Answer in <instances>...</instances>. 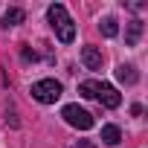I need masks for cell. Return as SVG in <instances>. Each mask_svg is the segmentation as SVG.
I'll return each mask as SVG.
<instances>
[{"label": "cell", "mask_w": 148, "mask_h": 148, "mask_svg": "<svg viewBox=\"0 0 148 148\" xmlns=\"http://www.w3.org/2000/svg\"><path fill=\"white\" fill-rule=\"evenodd\" d=\"M79 93L84 99H99L105 108H119L122 105V96L116 93V87H110L105 82H82L79 84Z\"/></svg>", "instance_id": "6da1fadb"}, {"label": "cell", "mask_w": 148, "mask_h": 148, "mask_svg": "<svg viewBox=\"0 0 148 148\" xmlns=\"http://www.w3.org/2000/svg\"><path fill=\"white\" fill-rule=\"evenodd\" d=\"M47 18H49V26L55 29L58 41L70 44L73 38H76V26H73V21H70V15H67V9H64L61 3H52V6L47 9Z\"/></svg>", "instance_id": "7a4b0ae2"}, {"label": "cell", "mask_w": 148, "mask_h": 148, "mask_svg": "<svg viewBox=\"0 0 148 148\" xmlns=\"http://www.w3.org/2000/svg\"><path fill=\"white\" fill-rule=\"evenodd\" d=\"M32 99L41 102V105H52V102L61 99V84L55 79H41V82L32 84Z\"/></svg>", "instance_id": "3957f363"}, {"label": "cell", "mask_w": 148, "mask_h": 148, "mask_svg": "<svg viewBox=\"0 0 148 148\" xmlns=\"http://www.w3.org/2000/svg\"><path fill=\"white\" fill-rule=\"evenodd\" d=\"M61 116H64L67 125L79 128V131H90V128H93V116H90L84 108H79V105H67V108L61 110Z\"/></svg>", "instance_id": "277c9868"}, {"label": "cell", "mask_w": 148, "mask_h": 148, "mask_svg": "<svg viewBox=\"0 0 148 148\" xmlns=\"http://www.w3.org/2000/svg\"><path fill=\"white\" fill-rule=\"evenodd\" d=\"M82 61H84L87 70H102V52L96 47H84L82 49Z\"/></svg>", "instance_id": "5b68a950"}, {"label": "cell", "mask_w": 148, "mask_h": 148, "mask_svg": "<svg viewBox=\"0 0 148 148\" xmlns=\"http://www.w3.org/2000/svg\"><path fill=\"white\" fill-rule=\"evenodd\" d=\"M116 79H119L122 84H136L139 76H136V70H134L131 64H119V67H116Z\"/></svg>", "instance_id": "8992f818"}, {"label": "cell", "mask_w": 148, "mask_h": 148, "mask_svg": "<svg viewBox=\"0 0 148 148\" xmlns=\"http://www.w3.org/2000/svg\"><path fill=\"white\" fill-rule=\"evenodd\" d=\"M139 35H142V23H139V21H131V23H128V32H125V44H128V47H136Z\"/></svg>", "instance_id": "52a82bcc"}, {"label": "cell", "mask_w": 148, "mask_h": 148, "mask_svg": "<svg viewBox=\"0 0 148 148\" xmlns=\"http://www.w3.org/2000/svg\"><path fill=\"white\" fill-rule=\"evenodd\" d=\"M119 139H122V131H119L116 125H105V128H102V142H108V145H119Z\"/></svg>", "instance_id": "ba28073f"}, {"label": "cell", "mask_w": 148, "mask_h": 148, "mask_svg": "<svg viewBox=\"0 0 148 148\" xmlns=\"http://www.w3.org/2000/svg\"><path fill=\"white\" fill-rule=\"evenodd\" d=\"M23 18H26L23 9H6V15H3V26H6V29H9V26H18Z\"/></svg>", "instance_id": "9c48e42d"}, {"label": "cell", "mask_w": 148, "mask_h": 148, "mask_svg": "<svg viewBox=\"0 0 148 148\" xmlns=\"http://www.w3.org/2000/svg\"><path fill=\"white\" fill-rule=\"evenodd\" d=\"M99 29H102V35H108V38H113V35L119 32V26H116V21H113V18H105V21L99 23Z\"/></svg>", "instance_id": "30bf717a"}, {"label": "cell", "mask_w": 148, "mask_h": 148, "mask_svg": "<svg viewBox=\"0 0 148 148\" xmlns=\"http://www.w3.org/2000/svg\"><path fill=\"white\" fill-rule=\"evenodd\" d=\"M79 148H96V145H93V142H87V139H82V142H79Z\"/></svg>", "instance_id": "8fae6325"}]
</instances>
